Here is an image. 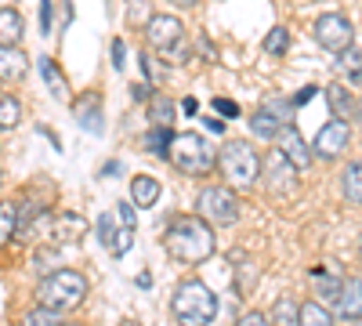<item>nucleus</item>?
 <instances>
[{
	"label": "nucleus",
	"instance_id": "nucleus-44",
	"mask_svg": "<svg viewBox=\"0 0 362 326\" xmlns=\"http://www.w3.org/2000/svg\"><path fill=\"white\" fill-rule=\"evenodd\" d=\"M0 185H4V170H0Z\"/></svg>",
	"mask_w": 362,
	"mask_h": 326
},
{
	"label": "nucleus",
	"instance_id": "nucleus-7",
	"mask_svg": "<svg viewBox=\"0 0 362 326\" xmlns=\"http://www.w3.org/2000/svg\"><path fill=\"white\" fill-rule=\"evenodd\" d=\"M312 33H315L319 47H326V51H344V47H351V40H355V25H351L348 15L329 11V15H319V18H315Z\"/></svg>",
	"mask_w": 362,
	"mask_h": 326
},
{
	"label": "nucleus",
	"instance_id": "nucleus-38",
	"mask_svg": "<svg viewBox=\"0 0 362 326\" xmlns=\"http://www.w3.org/2000/svg\"><path fill=\"white\" fill-rule=\"evenodd\" d=\"M112 62H116V69L124 66V44H119V40H112Z\"/></svg>",
	"mask_w": 362,
	"mask_h": 326
},
{
	"label": "nucleus",
	"instance_id": "nucleus-3",
	"mask_svg": "<svg viewBox=\"0 0 362 326\" xmlns=\"http://www.w3.org/2000/svg\"><path fill=\"white\" fill-rule=\"evenodd\" d=\"M83 298H87V276L76 269H54L37 286V305L54 312H73L83 305Z\"/></svg>",
	"mask_w": 362,
	"mask_h": 326
},
{
	"label": "nucleus",
	"instance_id": "nucleus-25",
	"mask_svg": "<svg viewBox=\"0 0 362 326\" xmlns=\"http://www.w3.org/2000/svg\"><path fill=\"white\" fill-rule=\"evenodd\" d=\"M22 326H62V312L37 305V308H29V312L22 315Z\"/></svg>",
	"mask_w": 362,
	"mask_h": 326
},
{
	"label": "nucleus",
	"instance_id": "nucleus-34",
	"mask_svg": "<svg viewBox=\"0 0 362 326\" xmlns=\"http://www.w3.org/2000/svg\"><path fill=\"white\" fill-rule=\"evenodd\" d=\"M214 109L225 116V120H235V116H239V105H235V102H228V98H214Z\"/></svg>",
	"mask_w": 362,
	"mask_h": 326
},
{
	"label": "nucleus",
	"instance_id": "nucleus-15",
	"mask_svg": "<svg viewBox=\"0 0 362 326\" xmlns=\"http://www.w3.org/2000/svg\"><path fill=\"white\" fill-rule=\"evenodd\" d=\"M73 112H76V124H80V127H87V131H102V95H98V91L80 95L76 105H73Z\"/></svg>",
	"mask_w": 362,
	"mask_h": 326
},
{
	"label": "nucleus",
	"instance_id": "nucleus-4",
	"mask_svg": "<svg viewBox=\"0 0 362 326\" xmlns=\"http://www.w3.org/2000/svg\"><path fill=\"white\" fill-rule=\"evenodd\" d=\"M167 160H170L181 174H192V177L210 174V170L218 167V156H214V149H210V141H206L203 134H196V131L174 134V138H170V149H167Z\"/></svg>",
	"mask_w": 362,
	"mask_h": 326
},
{
	"label": "nucleus",
	"instance_id": "nucleus-35",
	"mask_svg": "<svg viewBox=\"0 0 362 326\" xmlns=\"http://www.w3.org/2000/svg\"><path fill=\"white\" fill-rule=\"evenodd\" d=\"M235 326H272V322H268V312H247Z\"/></svg>",
	"mask_w": 362,
	"mask_h": 326
},
{
	"label": "nucleus",
	"instance_id": "nucleus-42",
	"mask_svg": "<svg viewBox=\"0 0 362 326\" xmlns=\"http://www.w3.org/2000/svg\"><path fill=\"white\" fill-rule=\"evenodd\" d=\"M355 112H358L355 120H358V127H362V102H355Z\"/></svg>",
	"mask_w": 362,
	"mask_h": 326
},
{
	"label": "nucleus",
	"instance_id": "nucleus-2",
	"mask_svg": "<svg viewBox=\"0 0 362 326\" xmlns=\"http://www.w3.org/2000/svg\"><path fill=\"white\" fill-rule=\"evenodd\" d=\"M170 315L177 326H210L218 319V293L203 279L177 283L174 298H170Z\"/></svg>",
	"mask_w": 362,
	"mask_h": 326
},
{
	"label": "nucleus",
	"instance_id": "nucleus-46",
	"mask_svg": "<svg viewBox=\"0 0 362 326\" xmlns=\"http://www.w3.org/2000/svg\"><path fill=\"white\" fill-rule=\"evenodd\" d=\"M62 326H76V322H62Z\"/></svg>",
	"mask_w": 362,
	"mask_h": 326
},
{
	"label": "nucleus",
	"instance_id": "nucleus-28",
	"mask_svg": "<svg viewBox=\"0 0 362 326\" xmlns=\"http://www.w3.org/2000/svg\"><path fill=\"white\" fill-rule=\"evenodd\" d=\"M15 240V206L0 203V247H8Z\"/></svg>",
	"mask_w": 362,
	"mask_h": 326
},
{
	"label": "nucleus",
	"instance_id": "nucleus-11",
	"mask_svg": "<svg viewBox=\"0 0 362 326\" xmlns=\"http://www.w3.org/2000/svg\"><path fill=\"white\" fill-rule=\"evenodd\" d=\"M276 141H279V153H283L297 170H308V167H312V149L305 145V138H300V131H297L293 124H286Z\"/></svg>",
	"mask_w": 362,
	"mask_h": 326
},
{
	"label": "nucleus",
	"instance_id": "nucleus-32",
	"mask_svg": "<svg viewBox=\"0 0 362 326\" xmlns=\"http://www.w3.org/2000/svg\"><path fill=\"white\" fill-rule=\"evenodd\" d=\"M131 247H134V228H119V235H116V247H112L109 254H112V257H124Z\"/></svg>",
	"mask_w": 362,
	"mask_h": 326
},
{
	"label": "nucleus",
	"instance_id": "nucleus-23",
	"mask_svg": "<svg viewBox=\"0 0 362 326\" xmlns=\"http://www.w3.org/2000/svg\"><path fill=\"white\" fill-rule=\"evenodd\" d=\"M337 73H348L351 80H362V51L355 44L337 54Z\"/></svg>",
	"mask_w": 362,
	"mask_h": 326
},
{
	"label": "nucleus",
	"instance_id": "nucleus-41",
	"mask_svg": "<svg viewBox=\"0 0 362 326\" xmlns=\"http://www.w3.org/2000/svg\"><path fill=\"white\" fill-rule=\"evenodd\" d=\"M170 4H177V8H196L199 0H170Z\"/></svg>",
	"mask_w": 362,
	"mask_h": 326
},
{
	"label": "nucleus",
	"instance_id": "nucleus-14",
	"mask_svg": "<svg viewBox=\"0 0 362 326\" xmlns=\"http://www.w3.org/2000/svg\"><path fill=\"white\" fill-rule=\"evenodd\" d=\"M25 76H29V54L18 47H0V80L22 83Z\"/></svg>",
	"mask_w": 362,
	"mask_h": 326
},
{
	"label": "nucleus",
	"instance_id": "nucleus-22",
	"mask_svg": "<svg viewBox=\"0 0 362 326\" xmlns=\"http://www.w3.org/2000/svg\"><path fill=\"white\" fill-rule=\"evenodd\" d=\"M341 185H344V199L348 203H362V163H348Z\"/></svg>",
	"mask_w": 362,
	"mask_h": 326
},
{
	"label": "nucleus",
	"instance_id": "nucleus-1",
	"mask_svg": "<svg viewBox=\"0 0 362 326\" xmlns=\"http://www.w3.org/2000/svg\"><path fill=\"white\" fill-rule=\"evenodd\" d=\"M163 247L181 264H203L210 254H214V228L196 214L170 218L167 232H163Z\"/></svg>",
	"mask_w": 362,
	"mask_h": 326
},
{
	"label": "nucleus",
	"instance_id": "nucleus-33",
	"mask_svg": "<svg viewBox=\"0 0 362 326\" xmlns=\"http://www.w3.org/2000/svg\"><path fill=\"white\" fill-rule=\"evenodd\" d=\"M116 218L124 221V228H138V218H134V206L131 203H116Z\"/></svg>",
	"mask_w": 362,
	"mask_h": 326
},
{
	"label": "nucleus",
	"instance_id": "nucleus-13",
	"mask_svg": "<svg viewBox=\"0 0 362 326\" xmlns=\"http://www.w3.org/2000/svg\"><path fill=\"white\" fill-rule=\"evenodd\" d=\"M334 305H337V315H341L344 322L362 319V279H344Z\"/></svg>",
	"mask_w": 362,
	"mask_h": 326
},
{
	"label": "nucleus",
	"instance_id": "nucleus-31",
	"mask_svg": "<svg viewBox=\"0 0 362 326\" xmlns=\"http://www.w3.org/2000/svg\"><path fill=\"white\" fill-rule=\"evenodd\" d=\"M40 73H44V80L51 87V95H66V80H62V73H54L51 58H40Z\"/></svg>",
	"mask_w": 362,
	"mask_h": 326
},
{
	"label": "nucleus",
	"instance_id": "nucleus-17",
	"mask_svg": "<svg viewBox=\"0 0 362 326\" xmlns=\"http://www.w3.org/2000/svg\"><path fill=\"white\" fill-rule=\"evenodd\" d=\"M131 203H134V206H141V211L156 206V203H160V182H156V177L138 174L134 182H131Z\"/></svg>",
	"mask_w": 362,
	"mask_h": 326
},
{
	"label": "nucleus",
	"instance_id": "nucleus-6",
	"mask_svg": "<svg viewBox=\"0 0 362 326\" xmlns=\"http://www.w3.org/2000/svg\"><path fill=\"white\" fill-rule=\"evenodd\" d=\"M196 218L206 225H232L239 218V199L228 185H206L196 196Z\"/></svg>",
	"mask_w": 362,
	"mask_h": 326
},
{
	"label": "nucleus",
	"instance_id": "nucleus-24",
	"mask_svg": "<svg viewBox=\"0 0 362 326\" xmlns=\"http://www.w3.org/2000/svg\"><path fill=\"white\" fill-rule=\"evenodd\" d=\"M261 47H264V54H286L290 51V29L286 25H272Z\"/></svg>",
	"mask_w": 362,
	"mask_h": 326
},
{
	"label": "nucleus",
	"instance_id": "nucleus-20",
	"mask_svg": "<svg viewBox=\"0 0 362 326\" xmlns=\"http://www.w3.org/2000/svg\"><path fill=\"white\" fill-rule=\"evenodd\" d=\"M268 322L272 326H300V305L293 298H279L268 312Z\"/></svg>",
	"mask_w": 362,
	"mask_h": 326
},
{
	"label": "nucleus",
	"instance_id": "nucleus-26",
	"mask_svg": "<svg viewBox=\"0 0 362 326\" xmlns=\"http://www.w3.org/2000/svg\"><path fill=\"white\" fill-rule=\"evenodd\" d=\"M300 326H334V315L319 301H308V305H300Z\"/></svg>",
	"mask_w": 362,
	"mask_h": 326
},
{
	"label": "nucleus",
	"instance_id": "nucleus-39",
	"mask_svg": "<svg viewBox=\"0 0 362 326\" xmlns=\"http://www.w3.org/2000/svg\"><path fill=\"white\" fill-rule=\"evenodd\" d=\"M312 95H315V87H305V91H300V95H297V98H293L290 105H305V102H308Z\"/></svg>",
	"mask_w": 362,
	"mask_h": 326
},
{
	"label": "nucleus",
	"instance_id": "nucleus-21",
	"mask_svg": "<svg viewBox=\"0 0 362 326\" xmlns=\"http://www.w3.org/2000/svg\"><path fill=\"white\" fill-rule=\"evenodd\" d=\"M22 124V102L15 95H0V131H11Z\"/></svg>",
	"mask_w": 362,
	"mask_h": 326
},
{
	"label": "nucleus",
	"instance_id": "nucleus-5",
	"mask_svg": "<svg viewBox=\"0 0 362 326\" xmlns=\"http://www.w3.org/2000/svg\"><path fill=\"white\" fill-rule=\"evenodd\" d=\"M218 170L228 189H250L261 174V156L250 141H225L218 153Z\"/></svg>",
	"mask_w": 362,
	"mask_h": 326
},
{
	"label": "nucleus",
	"instance_id": "nucleus-30",
	"mask_svg": "<svg viewBox=\"0 0 362 326\" xmlns=\"http://www.w3.org/2000/svg\"><path fill=\"white\" fill-rule=\"evenodd\" d=\"M112 225H116V214H102V218H98V225H95V232H98V240H102V247H105V250H112V247H116V228H112Z\"/></svg>",
	"mask_w": 362,
	"mask_h": 326
},
{
	"label": "nucleus",
	"instance_id": "nucleus-9",
	"mask_svg": "<svg viewBox=\"0 0 362 326\" xmlns=\"http://www.w3.org/2000/svg\"><path fill=\"white\" fill-rule=\"evenodd\" d=\"M181 37H185V29H181V18H174V15H153L145 25V40L163 54L174 51L181 44Z\"/></svg>",
	"mask_w": 362,
	"mask_h": 326
},
{
	"label": "nucleus",
	"instance_id": "nucleus-18",
	"mask_svg": "<svg viewBox=\"0 0 362 326\" xmlns=\"http://www.w3.org/2000/svg\"><path fill=\"white\" fill-rule=\"evenodd\" d=\"M326 102H329V112H334V120H344V116L355 112V98L344 83H329L326 87Z\"/></svg>",
	"mask_w": 362,
	"mask_h": 326
},
{
	"label": "nucleus",
	"instance_id": "nucleus-37",
	"mask_svg": "<svg viewBox=\"0 0 362 326\" xmlns=\"http://www.w3.org/2000/svg\"><path fill=\"white\" fill-rule=\"evenodd\" d=\"M40 22H44V33H47V29H51V0L40 4Z\"/></svg>",
	"mask_w": 362,
	"mask_h": 326
},
{
	"label": "nucleus",
	"instance_id": "nucleus-27",
	"mask_svg": "<svg viewBox=\"0 0 362 326\" xmlns=\"http://www.w3.org/2000/svg\"><path fill=\"white\" fill-rule=\"evenodd\" d=\"M170 138H174V131L156 127V131H148V134H145V149H148V153H156V156H167V149H170Z\"/></svg>",
	"mask_w": 362,
	"mask_h": 326
},
{
	"label": "nucleus",
	"instance_id": "nucleus-8",
	"mask_svg": "<svg viewBox=\"0 0 362 326\" xmlns=\"http://www.w3.org/2000/svg\"><path fill=\"white\" fill-rule=\"evenodd\" d=\"M348 145H351V127H348L344 120H329V124L319 127V134H315V141L308 145V149H312V156L337 160Z\"/></svg>",
	"mask_w": 362,
	"mask_h": 326
},
{
	"label": "nucleus",
	"instance_id": "nucleus-19",
	"mask_svg": "<svg viewBox=\"0 0 362 326\" xmlns=\"http://www.w3.org/2000/svg\"><path fill=\"white\" fill-rule=\"evenodd\" d=\"M22 40V15L15 8H0V47H18Z\"/></svg>",
	"mask_w": 362,
	"mask_h": 326
},
{
	"label": "nucleus",
	"instance_id": "nucleus-45",
	"mask_svg": "<svg viewBox=\"0 0 362 326\" xmlns=\"http://www.w3.org/2000/svg\"><path fill=\"white\" fill-rule=\"evenodd\" d=\"M351 326H362V319H355V322H351Z\"/></svg>",
	"mask_w": 362,
	"mask_h": 326
},
{
	"label": "nucleus",
	"instance_id": "nucleus-29",
	"mask_svg": "<svg viewBox=\"0 0 362 326\" xmlns=\"http://www.w3.org/2000/svg\"><path fill=\"white\" fill-rule=\"evenodd\" d=\"M315 290H319V298L322 301H337V293H341V283L344 279H334V276H326V272H315Z\"/></svg>",
	"mask_w": 362,
	"mask_h": 326
},
{
	"label": "nucleus",
	"instance_id": "nucleus-40",
	"mask_svg": "<svg viewBox=\"0 0 362 326\" xmlns=\"http://www.w3.org/2000/svg\"><path fill=\"white\" fill-rule=\"evenodd\" d=\"M148 283H153V276H148V272H141V276H138V286H141V290H148Z\"/></svg>",
	"mask_w": 362,
	"mask_h": 326
},
{
	"label": "nucleus",
	"instance_id": "nucleus-10",
	"mask_svg": "<svg viewBox=\"0 0 362 326\" xmlns=\"http://www.w3.org/2000/svg\"><path fill=\"white\" fill-rule=\"evenodd\" d=\"M261 174H264V182L272 192H293L297 189V167L276 149V153H268V160L261 163Z\"/></svg>",
	"mask_w": 362,
	"mask_h": 326
},
{
	"label": "nucleus",
	"instance_id": "nucleus-16",
	"mask_svg": "<svg viewBox=\"0 0 362 326\" xmlns=\"http://www.w3.org/2000/svg\"><path fill=\"white\" fill-rule=\"evenodd\" d=\"M283 127H286V124H283V112H272V109H257V112L250 116V131H254V134H257L261 141H276Z\"/></svg>",
	"mask_w": 362,
	"mask_h": 326
},
{
	"label": "nucleus",
	"instance_id": "nucleus-36",
	"mask_svg": "<svg viewBox=\"0 0 362 326\" xmlns=\"http://www.w3.org/2000/svg\"><path fill=\"white\" fill-rule=\"evenodd\" d=\"M153 109H156V120H160V124H167V120H170V102H167V98H156V102H153Z\"/></svg>",
	"mask_w": 362,
	"mask_h": 326
},
{
	"label": "nucleus",
	"instance_id": "nucleus-12",
	"mask_svg": "<svg viewBox=\"0 0 362 326\" xmlns=\"http://www.w3.org/2000/svg\"><path fill=\"white\" fill-rule=\"evenodd\" d=\"M83 235H87V221H83L80 214H73V211L58 214V218L51 221V243H58V247H66V243H80Z\"/></svg>",
	"mask_w": 362,
	"mask_h": 326
},
{
	"label": "nucleus",
	"instance_id": "nucleus-43",
	"mask_svg": "<svg viewBox=\"0 0 362 326\" xmlns=\"http://www.w3.org/2000/svg\"><path fill=\"white\" fill-rule=\"evenodd\" d=\"M119 326H138V322H131V319H124V322H119Z\"/></svg>",
	"mask_w": 362,
	"mask_h": 326
}]
</instances>
